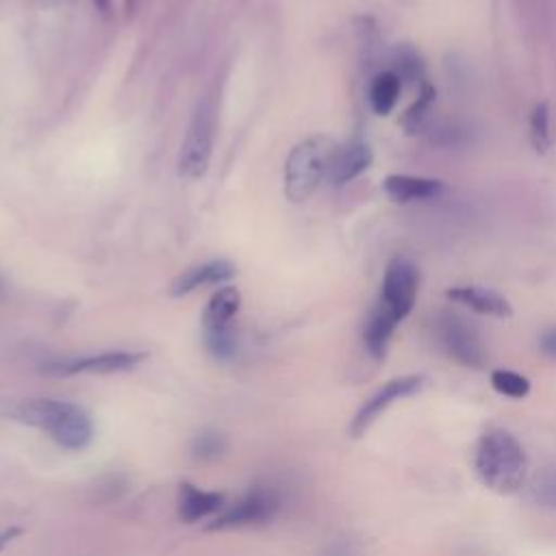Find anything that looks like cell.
Masks as SVG:
<instances>
[{
	"mask_svg": "<svg viewBox=\"0 0 556 556\" xmlns=\"http://www.w3.org/2000/svg\"><path fill=\"white\" fill-rule=\"evenodd\" d=\"M471 467L482 486L500 495H510L526 484L530 463L526 447L513 432L491 428L476 441Z\"/></svg>",
	"mask_w": 556,
	"mask_h": 556,
	"instance_id": "6da1fadb",
	"label": "cell"
},
{
	"mask_svg": "<svg viewBox=\"0 0 556 556\" xmlns=\"http://www.w3.org/2000/svg\"><path fill=\"white\" fill-rule=\"evenodd\" d=\"M13 417L43 430L56 445L65 450H83L93 437L89 415L78 404L65 400L30 397L13 408Z\"/></svg>",
	"mask_w": 556,
	"mask_h": 556,
	"instance_id": "7a4b0ae2",
	"label": "cell"
},
{
	"mask_svg": "<svg viewBox=\"0 0 556 556\" xmlns=\"http://www.w3.org/2000/svg\"><path fill=\"white\" fill-rule=\"evenodd\" d=\"M419 291V269L408 256H393L387 263L380 295L365 324L380 337H393L402 319L415 306Z\"/></svg>",
	"mask_w": 556,
	"mask_h": 556,
	"instance_id": "3957f363",
	"label": "cell"
},
{
	"mask_svg": "<svg viewBox=\"0 0 556 556\" xmlns=\"http://www.w3.org/2000/svg\"><path fill=\"white\" fill-rule=\"evenodd\" d=\"M334 143L326 135H313L302 139L287 156L285 163V195L291 202L306 200L321 178H328Z\"/></svg>",
	"mask_w": 556,
	"mask_h": 556,
	"instance_id": "277c9868",
	"label": "cell"
},
{
	"mask_svg": "<svg viewBox=\"0 0 556 556\" xmlns=\"http://www.w3.org/2000/svg\"><path fill=\"white\" fill-rule=\"evenodd\" d=\"M217 128V102L215 96H204L202 102L195 106L193 117L187 126L185 139L178 152V176L187 180L202 178L208 169L211 154H213V139Z\"/></svg>",
	"mask_w": 556,
	"mask_h": 556,
	"instance_id": "5b68a950",
	"label": "cell"
},
{
	"mask_svg": "<svg viewBox=\"0 0 556 556\" xmlns=\"http://www.w3.org/2000/svg\"><path fill=\"white\" fill-rule=\"evenodd\" d=\"M432 330L439 348L458 365L480 369L486 363V348L478 330L458 313L441 311L432 319Z\"/></svg>",
	"mask_w": 556,
	"mask_h": 556,
	"instance_id": "8992f818",
	"label": "cell"
},
{
	"mask_svg": "<svg viewBox=\"0 0 556 556\" xmlns=\"http://www.w3.org/2000/svg\"><path fill=\"white\" fill-rule=\"evenodd\" d=\"M241 295L235 287L217 289L204 306L202 330L208 352L217 358H230L235 354V315L239 311Z\"/></svg>",
	"mask_w": 556,
	"mask_h": 556,
	"instance_id": "52a82bcc",
	"label": "cell"
},
{
	"mask_svg": "<svg viewBox=\"0 0 556 556\" xmlns=\"http://www.w3.org/2000/svg\"><path fill=\"white\" fill-rule=\"evenodd\" d=\"M424 384H426V376H421V374H406V376H397V378H391L389 382H384L356 410V415L350 424L352 437H361L391 404L419 393L424 389Z\"/></svg>",
	"mask_w": 556,
	"mask_h": 556,
	"instance_id": "ba28073f",
	"label": "cell"
},
{
	"mask_svg": "<svg viewBox=\"0 0 556 556\" xmlns=\"http://www.w3.org/2000/svg\"><path fill=\"white\" fill-rule=\"evenodd\" d=\"M278 506H280V500L271 489L256 486L250 493H245L239 502L224 506V510L219 515H215V519L208 523V530L263 523L274 517Z\"/></svg>",
	"mask_w": 556,
	"mask_h": 556,
	"instance_id": "9c48e42d",
	"label": "cell"
},
{
	"mask_svg": "<svg viewBox=\"0 0 556 556\" xmlns=\"http://www.w3.org/2000/svg\"><path fill=\"white\" fill-rule=\"evenodd\" d=\"M143 352H126V350H111L100 354H89L80 358H70L63 363H54L48 369L54 374L72 376V374H115L126 371L143 361Z\"/></svg>",
	"mask_w": 556,
	"mask_h": 556,
	"instance_id": "30bf717a",
	"label": "cell"
},
{
	"mask_svg": "<svg viewBox=\"0 0 556 556\" xmlns=\"http://www.w3.org/2000/svg\"><path fill=\"white\" fill-rule=\"evenodd\" d=\"M445 298L456 304H463L480 315L500 317V319H506L513 315L510 302L502 293H497L495 289H489V287L456 285V287L445 289Z\"/></svg>",
	"mask_w": 556,
	"mask_h": 556,
	"instance_id": "8fae6325",
	"label": "cell"
},
{
	"mask_svg": "<svg viewBox=\"0 0 556 556\" xmlns=\"http://www.w3.org/2000/svg\"><path fill=\"white\" fill-rule=\"evenodd\" d=\"M371 148L363 139H350L343 146L334 148V154L330 159L328 167V180L332 185H345L361 176L371 165Z\"/></svg>",
	"mask_w": 556,
	"mask_h": 556,
	"instance_id": "7c38bea8",
	"label": "cell"
},
{
	"mask_svg": "<svg viewBox=\"0 0 556 556\" xmlns=\"http://www.w3.org/2000/svg\"><path fill=\"white\" fill-rule=\"evenodd\" d=\"M382 191L400 204L439 198L445 191V185L437 178L410 176V174H389L382 180Z\"/></svg>",
	"mask_w": 556,
	"mask_h": 556,
	"instance_id": "4fadbf2b",
	"label": "cell"
},
{
	"mask_svg": "<svg viewBox=\"0 0 556 556\" xmlns=\"http://www.w3.org/2000/svg\"><path fill=\"white\" fill-rule=\"evenodd\" d=\"M235 276V265L224 261V258H215V261H206L200 265H193L189 269H185L174 282H172V295H187L200 287H211V285H222L226 280H230Z\"/></svg>",
	"mask_w": 556,
	"mask_h": 556,
	"instance_id": "5bb4252c",
	"label": "cell"
},
{
	"mask_svg": "<svg viewBox=\"0 0 556 556\" xmlns=\"http://www.w3.org/2000/svg\"><path fill=\"white\" fill-rule=\"evenodd\" d=\"M224 510V495L217 491H204L191 482L178 486V515L182 521L193 523Z\"/></svg>",
	"mask_w": 556,
	"mask_h": 556,
	"instance_id": "9a60e30c",
	"label": "cell"
},
{
	"mask_svg": "<svg viewBox=\"0 0 556 556\" xmlns=\"http://www.w3.org/2000/svg\"><path fill=\"white\" fill-rule=\"evenodd\" d=\"M400 91H402V80L395 72L391 70H382L378 72L371 83H369V106L376 115H389L397 100H400Z\"/></svg>",
	"mask_w": 556,
	"mask_h": 556,
	"instance_id": "2e32d148",
	"label": "cell"
},
{
	"mask_svg": "<svg viewBox=\"0 0 556 556\" xmlns=\"http://www.w3.org/2000/svg\"><path fill=\"white\" fill-rule=\"evenodd\" d=\"M434 102H437V87L432 83H424L419 87L417 100L400 117V126L404 128L406 135H417L430 128V115H432Z\"/></svg>",
	"mask_w": 556,
	"mask_h": 556,
	"instance_id": "e0dca14e",
	"label": "cell"
},
{
	"mask_svg": "<svg viewBox=\"0 0 556 556\" xmlns=\"http://www.w3.org/2000/svg\"><path fill=\"white\" fill-rule=\"evenodd\" d=\"M391 72H395L400 76L402 85L404 83H408V85L419 83V87H421L424 83H428L426 80V61H424L421 52L410 43H400V46L393 48V52H391Z\"/></svg>",
	"mask_w": 556,
	"mask_h": 556,
	"instance_id": "ac0fdd59",
	"label": "cell"
},
{
	"mask_svg": "<svg viewBox=\"0 0 556 556\" xmlns=\"http://www.w3.org/2000/svg\"><path fill=\"white\" fill-rule=\"evenodd\" d=\"M528 495H530V500H532L536 506L556 510V463L543 467V469L530 480Z\"/></svg>",
	"mask_w": 556,
	"mask_h": 556,
	"instance_id": "d6986e66",
	"label": "cell"
},
{
	"mask_svg": "<svg viewBox=\"0 0 556 556\" xmlns=\"http://www.w3.org/2000/svg\"><path fill=\"white\" fill-rule=\"evenodd\" d=\"M530 143L536 154H545L552 148V132H549V104L545 100L536 102L530 113Z\"/></svg>",
	"mask_w": 556,
	"mask_h": 556,
	"instance_id": "ffe728a7",
	"label": "cell"
},
{
	"mask_svg": "<svg viewBox=\"0 0 556 556\" xmlns=\"http://www.w3.org/2000/svg\"><path fill=\"white\" fill-rule=\"evenodd\" d=\"M491 387L506 397L521 400L530 393V380L513 369H493L491 371Z\"/></svg>",
	"mask_w": 556,
	"mask_h": 556,
	"instance_id": "44dd1931",
	"label": "cell"
},
{
	"mask_svg": "<svg viewBox=\"0 0 556 556\" xmlns=\"http://www.w3.org/2000/svg\"><path fill=\"white\" fill-rule=\"evenodd\" d=\"M226 447L222 434L217 432H200L193 443H191V452L198 458H215L217 454H222V450Z\"/></svg>",
	"mask_w": 556,
	"mask_h": 556,
	"instance_id": "7402d4cb",
	"label": "cell"
},
{
	"mask_svg": "<svg viewBox=\"0 0 556 556\" xmlns=\"http://www.w3.org/2000/svg\"><path fill=\"white\" fill-rule=\"evenodd\" d=\"M430 132V141L439 143V146H460L467 141V128L458 126V124H443V126H432L428 128Z\"/></svg>",
	"mask_w": 556,
	"mask_h": 556,
	"instance_id": "603a6c76",
	"label": "cell"
},
{
	"mask_svg": "<svg viewBox=\"0 0 556 556\" xmlns=\"http://www.w3.org/2000/svg\"><path fill=\"white\" fill-rule=\"evenodd\" d=\"M539 350L543 356L556 361V324L547 326L541 334H539Z\"/></svg>",
	"mask_w": 556,
	"mask_h": 556,
	"instance_id": "cb8c5ba5",
	"label": "cell"
},
{
	"mask_svg": "<svg viewBox=\"0 0 556 556\" xmlns=\"http://www.w3.org/2000/svg\"><path fill=\"white\" fill-rule=\"evenodd\" d=\"M20 534V528H11V530H4L2 534H0V549L7 545V543H11L13 541V536H17Z\"/></svg>",
	"mask_w": 556,
	"mask_h": 556,
	"instance_id": "d4e9b609",
	"label": "cell"
},
{
	"mask_svg": "<svg viewBox=\"0 0 556 556\" xmlns=\"http://www.w3.org/2000/svg\"><path fill=\"white\" fill-rule=\"evenodd\" d=\"M93 2H96V7H98V11H100V13H104V15L109 13V9H111V0H93Z\"/></svg>",
	"mask_w": 556,
	"mask_h": 556,
	"instance_id": "484cf974",
	"label": "cell"
},
{
	"mask_svg": "<svg viewBox=\"0 0 556 556\" xmlns=\"http://www.w3.org/2000/svg\"><path fill=\"white\" fill-rule=\"evenodd\" d=\"M326 556H350V552H348V549H343V547H332Z\"/></svg>",
	"mask_w": 556,
	"mask_h": 556,
	"instance_id": "4316f807",
	"label": "cell"
},
{
	"mask_svg": "<svg viewBox=\"0 0 556 556\" xmlns=\"http://www.w3.org/2000/svg\"><path fill=\"white\" fill-rule=\"evenodd\" d=\"M2 287H4V282H2V278H0V291H2Z\"/></svg>",
	"mask_w": 556,
	"mask_h": 556,
	"instance_id": "83f0119b",
	"label": "cell"
}]
</instances>
